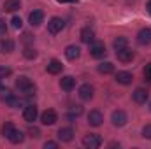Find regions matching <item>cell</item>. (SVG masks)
<instances>
[{"mask_svg": "<svg viewBox=\"0 0 151 149\" xmlns=\"http://www.w3.org/2000/svg\"><path fill=\"white\" fill-rule=\"evenodd\" d=\"M16 88L21 91V93H25V95H34V91H35V86H34V82L27 77V75H21V77H18L16 79Z\"/></svg>", "mask_w": 151, "mask_h": 149, "instance_id": "6da1fadb", "label": "cell"}, {"mask_svg": "<svg viewBox=\"0 0 151 149\" xmlns=\"http://www.w3.org/2000/svg\"><path fill=\"white\" fill-rule=\"evenodd\" d=\"M83 144H84V148H88V149H97L102 146V139L97 133H90V135H86L83 139Z\"/></svg>", "mask_w": 151, "mask_h": 149, "instance_id": "7a4b0ae2", "label": "cell"}, {"mask_svg": "<svg viewBox=\"0 0 151 149\" xmlns=\"http://www.w3.org/2000/svg\"><path fill=\"white\" fill-rule=\"evenodd\" d=\"M65 27V21L62 19V18H51L49 19V23H47V32L49 34H58V32H62V28Z\"/></svg>", "mask_w": 151, "mask_h": 149, "instance_id": "3957f363", "label": "cell"}, {"mask_svg": "<svg viewBox=\"0 0 151 149\" xmlns=\"http://www.w3.org/2000/svg\"><path fill=\"white\" fill-rule=\"evenodd\" d=\"M106 53H107V51H106L104 42H93L91 47H90V54H91L93 58H104Z\"/></svg>", "mask_w": 151, "mask_h": 149, "instance_id": "277c9868", "label": "cell"}, {"mask_svg": "<svg viewBox=\"0 0 151 149\" xmlns=\"http://www.w3.org/2000/svg\"><path fill=\"white\" fill-rule=\"evenodd\" d=\"M116 58L121 62V63H128L134 60V51L128 49V47H123V49H118L116 51Z\"/></svg>", "mask_w": 151, "mask_h": 149, "instance_id": "5b68a950", "label": "cell"}, {"mask_svg": "<svg viewBox=\"0 0 151 149\" xmlns=\"http://www.w3.org/2000/svg\"><path fill=\"white\" fill-rule=\"evenodd\" d=\"M39 116V111L37 107L34 105V104H30V105H27L25 107V111H23V117H25V121L27 123H32V121H35Z\"/></svg>", "mask_w": 151, "mask_h": 149, "instance_id": "8992f818", "label": "cell"}, {"mask_svg": "<svg viewBox=\"0 0 151 149\" xmlns=\"http://www.w3.org/2000/svg\"><path fill=\"white\" fill-rule=\"evenodd\" d=\"M56 119H58V116H56V112L53 111V109H47V111H44L42 114H40L42 125H55Z\"/></svg>", "mask_w": 151, "mask_h": 149, "instance_id": "52a82bcc", "label": "cell"}, {"mask_svg": "<svg viewBox=\"0 0 151 149\" xmlns=\"http://www.w3.org/2000/svg\"><path fill=\"white\" fill-rule=\"evenodd\" d=\"M60 88L63 90V91H72L76 88V79L72 75H65V77H62L60 79Z\"/></svg>", "mask_w": 151, "mask_h": 149, "instance_id": "ba28073f", "label": "cell"}, {"mask_svg": "<svg viewBox=\"0 0 151 149\" xmlns=\"http://www.w3.org/2000/svg\"><path fill=\"white\" fill-rule=\"evenodd\" d=\"M148 97H150V93H148L146 90H142V88H137V90L132 93V98H134L135 104H146Z\"/></svg>", "mask_w": 151, "mask_h": 149, "instance_id": "9c48e42d", "label": "cell"}, {"mask_svg": "<svg viewBox=\"0 0 151 149\" xmlns=\"http://www.w3.org/2000/svg\"><path fill=\"white\" fill-rule=\"evenodd\" d=\"M102 121H104V116H102L100 111H91L88 114V123H90L91 126H100Z\"/></svg>", "mask_w": 151, "mask_h": 149, "instance_id": "30bf717a", "label": "cell"}, {"mask_svg": "<svg viewBox=\"0 0 151 149\" xmlns=\"http://www.w3.org/2000/svg\"><path fill=\"white\" fill-rule=\"evenodd\" d=\"M111 121H113L114 126H123L127 123V114L123 111H114L113 116H111Z\"/></svg>", "mask_w": 151, "mask_h": 149, "instance_id": "8fae6325", "label": "cell"}, {"mask_svg": "<svg viewBox=\"0 0 151 149\" xmlns=\"http://www.w3.org/2000/svg\"><path fill=\"white\" fill-rule=\"evenodd\" d=\"M58 139L62 142H70L74 139V130L72 128H60L58 130Z\"/></svg>", "mask_w": 151, "mask_h": 149, "instance_id": "7c38bea8", "label": "cell"}, {"mask_svg": "<svg viewBox=\"0 0 151 149\" xmlns=\"http://www.w3.org/2000/svg\"><path fill=\"white\" fill-rule=\"evenodd\" d=\"M93 86L91 84H83L81 88H79V97L83 98V100H90L91 97H93Z\"/></svg>", "mask_w": 151, "mask_h": 149, "instance_id": "4fadbf2b", "label": "cell"}, {"mask_svg": "<svg viewBox=\"0 0 151 149\" xmlns=\"http://www.w3.org/2000/svg\"><path fill=\"white\" fill-rule=\"evenodd\" d=\"M28 19H30V25L32 27H39L44 21V12L42 11H34V12H30Z\"/></svg>", "mask_w": 151, "mask_h": 149, "instance_id": "5bb4252c", "label": "cell"}, {"mask_svg": "<svg viewBox=\"0 0 151 149\" xmlns=\"http://www.w3.org/2000/svg\"><path fill=\"white\" fill-rule=\"evenodd\" d=\"M7 139H9L12 144H21V142L25 140V133H23L21 130H16V128H14V130L9 133V137H7Z\"/></svg>", "mask_w": 151, "mask_h": 149, "instance_id": "9a60e30c", "label": "cell"}, {"mask_svg": "<svg viewBox=\"0 0 151 149\" xmlns=\"http://www.w3.org/2000/svg\"><path fill=\"white\" fill-rule=\"evenodd\" d=\"M47 72L49 74H53V75H56V74H60L62 72V69H63V65H62V62H58V60H51L49 63H47Z\"/></svg>", "mask_w": 151, "mask_h": 149, "instance_id": "2e32d148", "label": "cell"}, {"mask_svg": "<svg viewBox=\"0 0 151 149\" xmlns=\"http://www.w3.org/2000/svg\"><path fill=\"white\" fill-rule=\"evenodd\" d=\"M19 7H21L19 0H5L4 2V11H7V12H16Z\"/></svg>", "mask_w": 151, "mask_h": 149, "instance_id": "e0dca14e", "label": "cell"}, {"mask_svg": "<svg viewBox=\"0 0 151 149\" xmlns=\"http://www.w3.org/2000/svg\"><path fill=\"white\" fill-rule=\"evenodd\" d=\"M79 54H81V49H79L77 46H67V47H65V56H67L69 60H77Z\"/></svg>", "mask_w": 151, "mask_h": 149, "instance_id": "ac0fdd59", "label": "cell"}, {"mask_svg": "<svg viewBox=\"0 0 151 149\" xmlns=\"http://www.w3.org/2000/svg\"><path fill=\"white\" fill-rule=\"evenodd\" d=\"M137 40H139V44H150L151 42V30L150 28H142L137 34Z\"/></svg>", "mask_w": 151, "mask_h": 149, "instance_id": "d6986e66", "label": "cell"}, {"mask_svg": "<svg viewBox=\"0 0 151 149\" xmlns=\"http://www.w3.org/2000/svg\"><path fill=\"white\" fill-rule=\"evenodd\" d=\"M132 81H134V75L130 72H118L116 74V82H119V84H130Z\"/></svg>", "mask_w": 151, "mask_h": 149, "instance_id": "ffe728a7", "label": "cell"}, {"mask_svg": "<svg viewBox=\"0 0 151 149\" xmlns=\"http://www.w3.org/2000/svg\"><path fill=\"white\" fill-rule=\"evenodd\" d=\"M93 39H95V34H93V30L91 28H83L81 30V40L83 42H86V44H90V42H93Z\"/></svg>", "mask_w": 151, "mask_h": 149, "instance_id": "44dd1931", "label": "cell"}, {"mask_svg": "<svg viewBox=\"0 0 151 149\" xmlns=\"http://www.w3.org/2000/svg\"><path fill=\"white\" fill-rule=\"evenodd\" d=\"M0 51L2 53H11L14 51V42L11 39H2L0 40Z\"/></svg>", "mask_w": 151, "mask_h": 149, "instance_id": "7402d4cb", "label": "cell"}, {"mask_svg": "<svg viewBox=\"0 0 151 149\" xmlns=\"http://www.w3.org/2000/svg\"><path fill=\"white\" fill-rule=\"evenodd\" d=\"M97 70L100 72V74H113L114 72V65L111 62H102L99 67H97Z\"/></svg>", "mask_w": 151, "mask_h": 149, "instance_id": "603a6c76", "label": "cell"}, {"mask_svg": "<svg viewBox=\"0 0 151 149\" xmlns=\"http://www.w3.org/2000/svg\"><path fill=\"white\" fill-rule=\"evenodd\" d=\"M113 44H114V49H116V51H118V49H123V47L128 46V39L123 37V35H121V37H116Z\"/></svg>", "mask_w": 151, "mask_h": 149, "instance_id": "cb8c5ba5", "label": "cell"}, {"mask_svg": "<svg viewBox=\"0 0 151 149\" xmlns=\"http://www.w3.org/2000/svg\"><path fill=\"white\" fill-rule=\"evenodd\" d=\"M81 114H83V107H81V105H76V107H72V109H70V112L67 114V117H69V119L72 121L74 117H77V116H81Z\"/></svg>", "mask_w": 151, "mask_h": 149, "instance_id": "d4e9b609", "label": "cell"}, {"mask_svg": "<svg viewBox=\"0 0 151 149\" xmlns=\"http://www.w3.org/2000/svg\"><path fill=\"white\" fill-rule=\"evenodd\" d=\"M12 130H14V126H12L11 121H7V123L2 125V135H4V137H9V133H11Z\"/></svg>", "mask_w": 151, "mask_h": 149, "instance_id": "484cf974", "label": "cell"}, {"mask_svg": "<svg viewBox=\"0 0 151 149\" xmlns=\"http://www.w3.org/2000/svg\"><path fill=\"white\" fill-rule=\"evenodd\" d=\"M23 54H25V58H35L37 56V53H35V49H32V47H27L25 51H23Z\"/></svg>", "mask_w": 151, "mask_h": 149, "instance_id": "4316f807", "label": "cell"}, {"mask_svg": "<svg viewBox=\"0 0 151 149\" xmlns=\"http://www.w3.org/2000/svg\"><path fill=\"white\" fill-rule=\"evenodd\" d=\"M28 133H30V137H32V139H37V137H40V130H39V128H35V126H30Z\"/></svg>", "mask_w": 151, "mask_h": 149, "instance_id": "83f0119b", "label": "cell"}, {"mask_svg": "<svg viewBox=\"0 0 151 149\" xmlns=\"http://www.w3.org/2000/svg\"><path fill=\"white\" fill-rule=\"evenodd\" d=\"M11 74H12V70L9 67H0V79L2 77H9Z\"/></svg>", "mask_w": 151, "mask_h": 149, "instance_id": "f1b7e54d", "label": "cell"}, {"mask_svg": "<svg viewBox=\"0 0 151 149\" xmlns=\"http://www.w3.org/2000/svg\"><path fill=\"white\" fill-rule=\"evenodd\" d=\"M142 137L151 140V125H146V126L142 128Z\"/></svg>", "mask_w": 151, "mask_h": 149, "instance_id": "f546056e", "label": "cell"}, {"mask_svg": "<svg viewBox=\"0 0 151 149\" xmlns=\"http://www.w3.org/2000/svg\"><path fill=\"white\" fill-rule=\"evenodd\" d=\"M11 23H12V27H14V28H21V25H23V21H21V18H18V16H14Z\"/></svg>", "mask_w": 151, "mask_h": 149, "instance_id": "4dcf8cb0", "label": "cell"}, {"mask_svg": "<svg viewBox=\"0 0 151 149\" xmlns=\"http://www.w3.org/2000/svg\"><path fill=\"white\" fill-rule=\"evenodd\" d=\"M144 77H146L148 81H151V63H148V65L144 67Z\"/></svg>", "mask_w": 151, "mask_h": 149, "instance_id": "1f68e13d", "label": "cell"}, {"mask_svg": "<svg viewBox=\"0 0 151 149\" xmlns=\"http://www.w3.org/2000/svg\"><path fill=\"white\" fill-rule=\"evenodd\" d=\"M44 148H46V149H56V148H58V144L49 140V142H46V144H44Z\"/></svg>", "mask_w": 151, "mask_h": 149, "instance_id": "d6a6232c", "label": "cell"}, {"mask_svg": "<svg viewBox=\"0 0 151 149\" xmlns=\"http://www.w3.org/2000/svg\"><path fill=\"white\" fill-rule=\"evenodd\" d=\"M4 32H5V21L0 19V34H4Z\"/></svg>", "mask_w": 151, "mask_h": 149, "instance_id": "836d02e7", "label": "cell"}, {"mask_svg": "<svg viewBox=\"0 0 151 149\" xmlns=\"http://www.w3.org/2000/svg\"><path fill=\"white\" fill-rule=\"evenodd\" d=\"M58 4H76L77 0H56Z\"/></svg>", "mask_w": 151, "mask_h": 149, "instance_id": "e575fe53", "label": "cell"}, {"mask_svg": "<svg viewBox=\"0 0 151 149\" xmlns=\"http://www.w3.org/2000/svg\"><path fill=\"white\" fill-rule=\"evenodd\" d=\"M23 37H25V42H30V40H32V35H30V34H25Z\"/></svg>", "mask_w": 151, "mask_h": 149, "instance_id": "d590c367", "label": "cell"}, {"mask_svg": "<svg viewBox=\"0 0 151 149\" xmlns=\"http://www.w3.org/2000/svg\"><path fill=\"white\" fill-rule=\"evenodd\" d=\"M148 12H150V14H151V0H150V2H148Z\"/></svg>", "mask_w": 151, "mask_h": 149, "instance_id": "8d00e7d4", "label": "cell"}, {"mask_svg": "<svg viewBox=\"0 0 151 149\" xmlns=\"http://www.w3.org/2000/svg\"><path fill=\"white\" fill-rule=\"evenodd\" d=\"M150 109H151V104H150Z\"/></svg>", "mask_w": 151, "mask_h": 149, "instance_id": "74e56055", "label": "cell"}]
</instances>
